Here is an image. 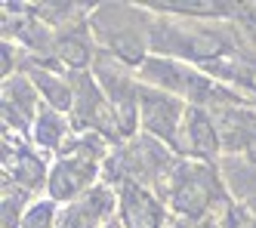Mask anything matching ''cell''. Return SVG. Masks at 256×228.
I'll use <instances>...</instances> for the list:
<instances>
[{
    "mask_svg": "<svg viewBox=\"0 0 256 228\" xmlns=\"http://www.w3.org/2000/svg\"><path fill=\"white\" fill-rule=\"evenodd\" d=\"M186 132H188V145L182 151H192V154L204 158V160L216 158V151H219V130H216V124L198 105H192L186 111Z\"/></svg>",
    "mask_w": 256,
    "mask_h": 228,
    "instance_id": "cell-10",
    "label": "cell"
},
{
    "mask_svg": "<svg viewBox=\"0 0 256 228\" xmlns=\"http://www.w3.org/2000/svg\"><path fill=\"white\" fill-rule=\"evenodd\" d=\"M96 158L93 151H78L68 148V158L56 164L50 176V194L52 200H71L74 194H80L84 188L93 185L96 179Z\"/></svg>",
    "mask_w": 256,
    "mask_h": 228,
    "instance_id": "cell-6",
    "label": "cell"
},
{
    "mask_svg": "<svg viewBox=\"0 0 256 228\" xmlns=\"http://www.w3.org/2000/svg\"><path fill=\"white\" fill-rule=\"evenodd\" d=\"M74 124L86 132L96 130L108 139H118L124 132L114 108L108 105V99H102L99 86L93 84V78H86V74H78L74 78Z\"/></svg>",
    "mask_w": 256,
    "mask_h": 228,
    "instance_id": "cell-4",
    "label": "cell"
},
{
    "mask_svg": "<svg viewBox=\"0 0 256 228\" xmlns=\"http://www.w3.org/2000/svg\"><path fill=\"white\" fill-rule=\"evenodd\" d=\"M108 210H112V194L105 188H93L80 204H74L62 216V228H96L108 216Z\"/></svg>",
    "mask_w": 256,
    "mask_h": 228,
    "instance_id": "cell-11",
    "label": "cell"
},
{
    "mask_svg": "<svg viewBox=\"0 0 256 228\" xmlns=\"http://www.w3.org/2000/svg\"><path fill=\"white\" fill-rule=\"evenodd\" d=\"M93 28L99 40L112 50L124 65H139L145 59V37L139 31L142 12L130 10L126 4H102L99 12H93Z\"/></svg>",
    "mask_w": 256,
    "mask_h": 228,
    "instance_id": "cell-1",
    "label": "cell"
},
{
    "mask_svg": "<svg viewBox=\"0 0 256 228\" xmlns=\"http://www.w3.org/2000/svg\"><path fill=\"white\" fill-rule=\"evenodd\" d=\"M120 213L126 228H160V204L142 185H120Z\"/></svg>",
    "mask_w": 256,
    "mask_h": 228,
    "instance_id": "cell-8",
    "label": "cell"
},
{
    "mask_svg": "<svg viewBox=\"0 0 256 228\" xmlns=\"http://www.w3.org/2000/svg\"><path fill=\"white\" fill-rule=\"evenodd\" d=\"M105 228H120V225H118V222H108V225H105Z\"/></svg>",
    "mask_w": 256,
    "mask_h": 228,
    "instance_id": "cell-21",
    "label": "cell"
},
{
    "mask_svg": "<svg viewBox=\"0 0 256 228\" xmlns=\"http://www.w3.org/2000/svg\"><path fill=\"white\" fill-rule=\"evenodd\" d=\"M65 136V120L59 118L56 108H40L38 120H34V139L44 148H56Z\"/></svg>",
    "mask_w": 256,
    "mask_h": 228,
    "instance_id": "cell-15",
    "label": "cell"
},
{
    "mask_svg": "<svg viewBox=\"0 0 256 228\" xmlns=\"http://www.w3.org/2000/svg\"><path fill=\"white\" fill-rule=\"evenodd\" d=\"M10 65H12V46L4 44V74H10Z\"/></svg>",
    "mask_w": 256,
    "mask_h": 228,
    "instance_id": "cell-20",
    "label": "cell"
},
{
    "mask_svg": "<svg viewBox=\"0 0 256 228\" xmlns=\"http://www.w3.org/2000/svg\"><path fill=\"white\" fill-rule=\"evenodd\" d=\"M164 12H186V16H228L234 4H188V0H167V4H148Z\"/></svg>",
    "mask_w": 256,
    "mask_h": 228,
    "instance_id": "cell-16",
    "label": "cell"
},
{
    "mask_svg": "<svg viewBox=\"0 0 256 228\" xmlns=\"http://www.w3.org/2000/svg\"><path fill=\"white\" fill-rule=\"evenodd\" d=\"M93 68H96V78H99L105 96H108V102H112L118 120H120V130L130 136L136 130V102H139L136 80H130V74L124 71V62L112 52H99Z\"/></svg>",
    "mask_w": 256,
    "mask_h": 228,
    "instance_id": "cell-3",
    "label": "cell"
},
{
    "mask_svg": "<svg viewBox=\"0 0 256 228\" xmlns=\"http://www.w3.org/2000/svg\"><path fill=\"white\" fill-rule=\"evenodd\" d=\"M22 204H25V188H12L10 182H4V228L19 225Z\"/></svg>",
    "mask_w": 256,
    "mask_h": 228,
    "instance_id": "cell-17",
    "label": "cell"
},
{
    "mask_svg": "<svg viewBox=\"0 0 256 228\" xmlns=\"http://www.w3.org/2000/svg\"><path fill=\"white\" fill-rule=\"evenodd\" d=\"M142 74H145V80H154V84L167 86V90H176V92H182V96H188L194 105L207 102V99H232L228 92L213 86V80L198 78V74L186 71L176 62H167V59H148L142 65Z\"/></svg>",
    "mask_w": 256,
    "mask_h": 228,
    "instance_id": "cell-5",
    "label": "cell"
},
{
    "mask_svg": "<svg viewBox=\"0 0 256 228\" xmlns=\"http://www.w3.org/2000/svg\"><path fill=\"white\" fill-rule=\"evenodd\" d=\"M50 225H52V200L34 204L22 222V228H50Z\"/></svg>",
    "mask_w": 256,
    "mask_h": 228,
    "instance_id": "cell-18",
    "label": "cell"
},
{
    "mask_svg": "<svg viewBox=\"0 0 256 228\" xmlns=\"http://www.w3.org/2000/svg\"><path fill=\"white\" fill-rule=\"evenodd\" d=\"M56 56L65 62V65H71V68H78V71H84L86 65H90V40H86V34H84V28H65L59 37H56Z\"/></svg>",
    "mask_w": 256,
    "mask_h": 228,
    "instance_id": "cell-12",
    "label": "cell"
},
{
    "mask_svg": "<svg viewBox=\"0 0 256 228\" xmlns=\"http://www.w3.org/2000/svg\"><path fill=\"white\" fill-rule=\"evenodd\" d=\"M31 78H34V86H38L44 96H46L50 108H56V111H71V108H74V96H71V86H68L62 78L50 74L46 68H31Z\"/></svg>",
    "mask_w": 256,
    "mask_h": 228,
    "instance_id": "cell-13",
    "label": "cell"
},
{
    "mask_svg": "<svg viewBox=\"0 0 256 228\" xmlns=\"http://www.w3.org/2000/svg\"><path fill=\"white\" fill-rule=\"evenodd\" d=\"M170 198L173 206L188 216V219H200L213 198H219V182L216 173L210 166H194V164H179L176 173H173V188H170Z\"/></svg>",
    "mask_w": 256,
    "mask_h": 228,
    "instance_id": "cell-2",
    "label": "cell"
},
{
    "mask_svg": "<svg viewBox=\"0 0 256 228\" xmlns=\"http://www.w3.org/2000/svg\"><path fill=\"white\" fill-rule=\"evenodd\" d=\"M38 96H34V86L25 78H10L4 86V118L10 126L25 130L31 120H38Z\"/></svg>",
    "mask_w": 256,
    "mask_h": 228,
    "instance_id": "cell-9",
    "label": "cell"
},
{
    "mask_svg": "<svg viewBox=\"0 0 256 228\" xmlns=\"http://www.w3.org/2000/svg\"><path fill=\"white\" fill-rule=\"evenodd\" d=\"M139 102H142V124L152 136L173 142L176 145V132H179V118H182V105L164 92L154 90H139Z\"/></svg>",
    "mask_w": 256,
    "mask_h": 228,
    "instance_id": "cell-7",
    "label": "cell"
},
{
    "mask_svg": "<svg viewBox=\"0 0 256 228\" xmlns=\"http://www.w3.org/2000/svg\"><path fill=\"white\" fill-rule=\"evenodd\" d=\"M228 228H256V222L250 219V213L244 206H232L228 210Z\"/></svg>",
    "mask_w": 256,
    "mask_h": 228,
    "instance_id": "cell-19",
    "label": "cell"
},
{
    "mask_svg": "<svg viewBox=\"0 0 256 228\" xmlns=\"http://www.w3.org/2000/svg\"><path fill=\"white\" fill-rule=\"evenodd\" d=\"M44 160L38 154H31L28 148H19V154H16V166H12V179L19 182L25 192L31 188H40L44 185Z\"/></svg>",
    "mask_w": 256,
    "mask_h": 228,
    "instance_id": "cell-14",
    "label": "cell"
}]
</instances>
